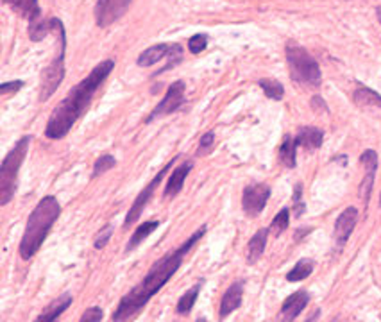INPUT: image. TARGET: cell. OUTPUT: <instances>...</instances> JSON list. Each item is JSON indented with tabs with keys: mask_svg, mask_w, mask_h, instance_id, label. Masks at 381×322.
<instances>
[{
	"mask_svg": "<svg viewBox=\"0 0 381 322\" xmlns=\"http://www.w3.org/2000/svg\"><path fill=\"white\" fill-rule=\"evenodd\" d=\"M206 229H207L206 226H200V228L197 229L186 242H183L178 249L170 251V253L165 254L159 262H156L154 265L149 269L147 276H145L140 283L136 284L131 292L125 294V296L122 297L117 310H115L113 315H111V321L117 322L129 321V318H135L136 315L140 314L142 308H144L145 304H147L170 280H172V276L178 272L179 267L183 265L185 256L190 253V249L206 235Z\"/></svg>",
	"mask_w": 381,
	"mask_h": 322,
	"instance_id": "1",
	"label": "cell"
},
{
	"mask_svg": "<svg viewBox=\"0 0 381 322\" xmlns=\"http://www.w3.org/2000/svg\"><path fill=\"white\" fill-rule=\"evenodd\" d=\"M113 69L115 61L104 59L102 63H98L79 84H76L72 90L68 91L67 97L54 108L52 115H50L49 122H47V138H50V140H61V138H64L72 131L76 122L79 120V118L86 113L88 108H90L93 95L97 93L98 88L104 84L108 76L113 72Z\"/></svg>",
	"mask_w": 381,
	"mask_h": 322,
	"instance_id": "2",
	"label": "cell"
},
{
	"mask_svg": "<svg viewBox=\"0 0 381 322\" xmlns=\"http://www.w3.org/2000/svg\"><path fill=\"white\" fill-rule=\"evenodd\" d=\"M59 215L61 205L52 195H47V197H43L38 205L34 206L29 219H27L22 242H20V256L23 260H30L34 254L38 253L40 247L43 246V242L49 236L54 222L59 219Z\"/></svg>",
	"mask_w": 381,
	"mask_h": 322,
	"instance_id": "3",
	"label": "cell"
},
{
	"mask_svg": "<svg viewBox=\"0 0 381 322\" xmlns=\"http://www.w3.org/2000/svg\"><path fill=\"white\" fill-rule=\"evenodd\" d=\"M285 56H287L288 70H290V79L301 86L319 88L322 83V72L315 59L305 47L295 42H288L285 47Z\"/></svg>",
	"mask_w": 381,
	"mask_h": 322,
	"instance_id": "4",
	"label": "cell"
},
{
	"mask_svg": "<svg viewBox=\"0 0 381 322\" xmlns=\"http://www.w3.org/2000/svg\"><path fill=\"white\" fill-rule=\"evenodd\" d=\"M30 137L20 138L9 154L2 159L0 167V205L6 206L15 197L16 185H18V172L22 163L25 161L27 151H29Z\"/></svg>",
	"mask_w": 381,
	"mask_h": 322,
	"instance_id": "5",
	"label": "cell"
},
{
	"mask_svg": "<svg viewBox=\"0 0 381 322\" xmlns=\"http://www.w3.org/2000/svg\"><path fill=\"white\" fill-rule=\"evenodd\" d=\"M64 52H67V33L63 22L59 23V54H56L52 61L47 64L40 79V103H45L54 95L64 79Z\"/></svg>",
	"mask_w": 381,
	"mask_h": 322,
	"instance_id": "6",
	"label": "cell"
},
{
	"mask_svg": "<svg viewBox=\"0 0 381 322\" xmlns=\"http://www.w3.org/2000/svg\"><path fill=\"white\" fill-rule=\"evenodd\" d=\"M178 158H179V156H176V158L170 159L169 163H166L165 167H163L161 171H159L158 174L154 176V178H152V181L149 183V185L145 186V188L142 190L140 193H138V197L135 199V202H132L131 208H129L127 215H125V220H124V228L125 229L131 228L132 224H135L136 220L140 219V215H142V213H144V208H145V206H147V202L151 201L152 195H154L156 186H158L159 183L163 181V178H165V176H166V172H169L170 168L174 167V163H176V161H178Z\"/></svg>",
	"mask_w": 381,
	"mask_h": 322,
	"instance_id": "7",
	"label": "cell"
},
{
	"mask_svg": "<svg viewBox=\"0 0 381 322\" xmlns=\"http://www.w3.org/2000/svg\"><path fill=\"white\" fill-rule=\"evenodd\" d=\"M186 103V86L183 81H176L169 86L165 97L159 100L158 106L152 110V113L149 115V118L145 122H152L159 117H166V115H172Z\"/></svg>",
	"mask_w": 381,
	"mask_h": 322,
	"instance_id": "8",
	"label": "cell"
},
{
	"mask_svg": "<svg viewBox=\"0 0 381 322\" xmlns=\"http://www.w3.org/2000/svg\"><path fill=\"white\" fill-rule=\"evenodd\" d=\"M132 0H97L95 6V22L101 29H106L111 23L120 20L131 8Z\"/></svg>",
	"mask_w": 381,
	"mask_h": 322,
	"instance_id": "9",
	"label": "cell"
},
{
	"mask_svg": "<svg viewBox=\"0 0 381 322\" xmlns=\"http://www.w3.org/2000/svg\"><path fill=\"white\" fill-rule=\"evenodd\" d=\"M268 197H271V186L265 183L249 185L241 193V208L249 217H258L267 206Z\"/></svg>",
	"mask_w": 381,
	"mask_h": 322,
	"instance_id": "10",
	"label": "cell"
},
{
	"mask_svg": "<svg viewBox=\"0 0 381 322\" xmlns=\"http://www.w3.org/2000/svg\"><path fill=\"white\" fill-rule=\"evenodd\" d=\"M356 222H358V209H356L355 206H349V208H346L340 213L335 222V233H333L336 249H342V247L348 243L353 231H355Z\"/></svg>",
	"mask_w": 381,
	"mask_h": 322,
	"instance_id": "11",
	"label": "cell"
},
{
	"mask_svg": "<svg viewBox=\"0 0 381 322\" xmlns=\"http://www.w3.org/2000/svg\"><path fill=\"white\" fill-rule=\"evenodd\" d=\"M360 163L365 168V178H363L362 185H360V197H362L363 205H369L370 199V190L374 185V176H376L377 168V154L373 149H367L362 156H360Z\"/></svg>",
	"mask_w": 381,
	"mask_h": 322,
	"instance_id": "12",
	"label": "cell"
},
{
	"mask_svg": "<svg viewBox=\"0 0 381 322\" xmlns=\"http://www.w3.org/2000/svg\"><path fill=\"white\" fill-rule=\"evenodd\" d=\"M309 303V294L306 290H297L292 296H288L285 299L283 306H281L280 311V318L281 321H295L299 315L302 314L306 306Z\"/></svg>",
	"mask_w": 381,
	"mask_h": 322,
	"instance_id": "13",
	"label": "cell"
},
{
	"mask_svg": "<svg viewBox=\"0 0 381 322\" xmlns=\"http://www.w3.org/2000/svg\"><path fill=\"white\" fill-rule=\"evenodd\" d=\"M244 287H246V281H234L229 288L224 294L222 301H220V310L219 315L220 318H226L227 315L233 314L234 310L241 306V297H244Z\"/></svg>",
	"mask_w": 381,
	"mask_h": 322,
	"instance_id": "14",
	"label": "cell"
},
{
	"mask_svg": "<svg viewBox=\"0 0 381 322\" xmlns=\"http://www.w3.org/2000/svg\"><path fill=\"white\" fill-rule=\"evenodd\" d=\"M4 4L18 13L22 18L29 20V25H34L42 20V8L38 0H4Z\"/></svg>",
	"mask_w": 381,
	"mask_h": 322,
	"instance_id": "15",
	"label": "cell"
},
{
	"mask_svg": "<svg viewBox=\"0 0 381 322\" xmlns=\"http://www.w3.org/2000/svg\"><path fill=\"white\" fill-rule=\"evenodd\" d=\"M193 168L192 161H185V163L179 165L178 168H174V172L170 174L169 183L165 186V192H163V199H174L179 192L183 190L185 185V179L188 178L190 171Z\"/></svg>",
	"mask_w": 381,
	"mask_h": 322,
	"instance_id": "16",
	"label": "cell"
},
{
	"mask_svg": "<svg viewBox=\"0 0 381 322\" xmlns=\"http://www.w3.org/2000/svg\"><path fill=\"white\" fill-rule=\"evenodd\" d=\"M324 142V131L319 127H301L295 134V144L306 151H317Z\"/></svg>",
	"mask_w": 381,
	"mask_h": 322,
	"instance_id": "17",
	"label": "cell"
},
{
	"mask_svg": "<svg viewBox=\"0 0 381 322\" xmlns=\"http://www.w3.org/2000/svg\"><path fill=\"white\" fill-rule=\"evenodd\" d=\"M268 233H271V228H261L258 229L253 235V238L249 240V246H247V263H256L265 253V247H267V240H268Z\"/></svg>",
	"mask_w": 381,
	"mask_h": 322,
	"instance_id": "18",
	"label": "cell"
},
{
	"mask_svg": "<svg viewBox=\"0 0 381 322\" xmlns=\"http://www.w3.org/2000/svg\"><path fill=\"white\" fill-rule=\"evenodd\" d=\"M170 47H172V43H158V45L149 47L147 50H144V52L138 56V67H142V69L154 67L156 63H159V61L169 56Z\"/></svg>",
	"mask_w": 381,
	"mask_h": 322,
	"instance_id": "19",
	"label": "cell"
},
{
	"mask_svg": "<svg viewBox=\"0 0 381 322\" xmlns=\"http://www.w3.org/2000/svg\"><path fill=\"white\" fill-rule=\"evenodd\" d=\"M72 296H68V294H64V296L57 297V299H54L52 303L49 304V306L45 308V310L42 311V315L38 317V322H52L56 321L59 315H63L64 311L70 308V304H72Z\"/></svg>",
	"mask_w": 381,
	"mask_h": 322,
	"instance_id": "20",
	"label": "cell"
},
{
	"mask_svg": "<svg viewBox=\"0 0 381 322\" xmlns=\"http://www.w3.org/2000/svg\"><path fill=\"white\" fill-rule=\"evenodd\" d=\"M353 99H355V103L358 104L360 108H365V110H381V95L376 93L374 90H370V88L363 86V84H360L358 88H356L355 95H353Z\"/></svg>",
	"mask_w": 381,
	"mask_h": 322,
	"instance_id": "21",
	"label": "cell"
},
{
	"mask_svg": "<svg viewBox=\"0 0 381 322\" xmlns=\"http://www.w3.org/2000/svg\"><path fill=\"white\" fill-rule=\"evenodd\" d=\"M158 228H159L158 220H147V222H144L142 226H138V228L135 229V233H132L131 238H129L127 246H125V253L135 251L136 247L140 246V243H144V240L147 238L149 235H152Z\"/></svg>",
	"mask_w": 381,
	"mask_h": 322,
	"instance_id": "22",
	"label": "cell"
},
{
	"mask_svg": "<svg viewBox=\"0 0 381 322\" xmlns=\"http://www.w3.org/2000/svg\"><path fill=\"white\" fill-rule=\"evenodd\" d=\"M297 147L299 145L295 144V138L287 134L280 147V161L287 168H295V165H297Z\"/></svg>",
	"mask_w": 381,
	"mask_h": 322,
	"instance_id": "23",
	"label": "cell"
},
{
	"mask_svg": "<svg viewBox=\"0 0 381 322\" xmlns=\"http://www.w3.org/2000/svg\"><path fill=\"white\" fill-rule=\"evenodd\" d=\"M314 269H315L314 260H309V258H302V260H299V262L295 263L294 269H292L290 272L287 274V281H290V283H299V281H305L306 277L312 276Z\"/></svg>",
	"mask_w": 381,
	"mask_h": 322,
	"instance_id": "24",
	"label": "cell"
},
{
	"mask_svg": "<svg viewBox=\"0 0 381 322\" xmlns=\"http://www.w3.org/2000/svg\"><path fill=\"white\" fill-rule=\"evenodd\" d=\"M200 287H203V281L197 284H193L190 290H186L185 296H181V299L178 301V306H176V311H178L179 315H186L192 311L193 304H195L197 297H199V294H200Z\"/></svg>",
	"mask_w": 381,
	"mask_h": 322,
	"instance_id": "25",
	"label": "cell"
},
{
	"mask_svg": "<svg viewBox=\"0 0 381 322\" xmlns=\"http://www.w3.org/2000/svg\"><path fill=\"white\" fill-rule=\"evenodd\" d=\"M258 86L263 90V93L267 95L268 99L272 100H281L285 95V88L280 81L275 79H260L258 81Z\"/></svg>",
	"mask_w": 381,
	"mask_h": 322,
	"instance_id": "26",
	"label": "cell"
},
{
	"mask_svg": "<svg viewBox=\"0 0 381 322\" xmlns=\"http://www.w3.org/2000/svg\"><path fill=\"white\" fill-rule=\"evenodd\" d=\"M288 224H290V209L283 208L274 219H272L271 229L274 231L275 236H280L285 229H288Z\"/></svg>",
	"mask_w": 381,
	"mask_h": 322,
	"instance_id": "27",
	"label": "cell"
},
{
	"mask_svg": "<svg viewBox=\"0 0 381 322\" xmlns=\"http://www.w3.org/2000/svg\"><path fill=\"white\" fill-rule=\"evenodd\" d=\"M115 165H117V161H115V158L111 154L101 156V158H98L97 161H95L93 174H91V176H93V178H97V176L104 174V172H108L110 168H113Z\"/></svg>",
	"mask_w": 381,
	"mask_h": 322,
	"instance_id": "28",
	"label": "cell"
},
{
	"mask_svg": "<svg viewBox=\"0 0 381 322\" xmlns=\"http://www.w3.org/2000/svg\"><path fill=\"white\" fill-rule=\"evenodd\" d=\"M292 205H294V215L301 217L302 213L306 212V205L305 201H302V185L301 183H297L294 188V197H292Z\"/></svg>",
	"mask_w": 381,
	"mask_h": 322,
	"instance_id": "29",
	"label": "cell"
},
{
	"mask_svg": "<svg viewBox=\"0 0 381 322\" xmlns=\"http://www.w3.org/2000/svg\"><path fill=\"white\" fill-rule=\"evenodd\" d=\"M207 47V36L206 35H193L188 40V50L192 54H200Z\"/></svg>",
	"mask_w": 381,
	"mask_h": 322,
	"instance_id": "30",
	"label": "cell"
},
{
	"mask_svg": "<svg viewBox=\"0 0 381 322\" xmlns=\"http://www.w3.org/2000/svg\"><path fill=\"white\" fill-rule=\"evenodd\" d=\"M213 147H215V133H213V131H207V133L203 134V138L199 140V151H197V154L199 156L207 154Z\"/></svg>",
	"mask_w": 381,
	"mask_h": 322,
	"instance_id": "31",
	"label": "cell"
},
{
	"mask_svg": "<svg viewBox=\"0 0 381 322\" xmlns=\"http://www.w3.org/2000/svg\"><path fill=\"white\" fill-rule=\"evenodd\" d=\"M111 235H113V226H110V224H108L106 228L101 229V233H98L97 238H95V242H93L95 249H102V247H106V243L110 242Z\"/></svg>",
	"mask_w": 381,
	"mask_h": 322,
	"instance_id": "32",
	"label": "cell"
},
{
	"mask_svg": "<svg viewBox=\"0 0 381 322\" xmlns=\"http://www.w3.org/2000/svg\"><path fill=\"white\" fill-rule=\"evenodd\" d=\"M102 310L98 306H91V308H88L86 311H84L83 314V317H81V321L83 322H98V321H102Z\"/></svg>",
	"mask_w": 381,
	"mask_h": 322,
	"instance_id": "33",
	"label": "cell"
},
{
	"mask_svg": "<svg viewBox=\"0 0 381 322\" xmlns=\"http://www.w3.org/2000/svg\"><path fill=\"white\" fill-rule=\"evenodd\" d=\"M22 86H23L22 81H15V83H4L2 86H0V93L8 95L9 91H18Z\"/></svg>",
	"mask_w": 381,
	"mask_h": 322,
	"instance_id": "34",
	"label": "cell"
},
{
	"mask_svg": "<svg viewBox=\"0 0 381 322\" xmlns=\"http://www.w3.org/2000/svg\"><path fill=\"white\" fill-rule=\"evenodd\" d=\"M312 106H314L315 111H329L322 97H314V99H312Z\"/></svg>",
	"mask_w": 381,
	"mask_h": 322,
	"instance_id": "35",
	"label": "cell"
},
{
	"mask_svg": "<svg viewBox=\"0 0 381 322\" xmlns=\"http://www.w3.org/2000/svg\"><path fill=\"white\" fill-rule=\"evenodd\" d=\"M306 233H312V228H302V231H297V233H295V240L302 238V236H305Z\"/></svg>",
	"mask_w": 381,
	"mask_h": 322,
	"instance_id": "36",
	"label": "cell"
},
{
	"mask_svg": "<svg viewBox=\"0 0 381 322\" xmlns=\"http://www.w3.org/2000/svg\"><path fill=\"white\" fill-rule=\"evenodd\" d=\"M376 15H377V20H380V23H381V6L376 9Z\"/></svg>",
	"mask_w": 381,
	"mask_h": 322,
	"instance_id": "37",
	"label": "cell"
},
{
	"mask_svg": "<svg viewBox=\"0 0 381 322\" xmlns=\"http://www.w3.org/2000/svg\"><path fill=\"white\" fill-rule=\"evenodd\" d=\"M380 206H381V195H380Z\"/></svg>",
	"mask_w": 381,
	"mask_h": 322,
	"instance_id": "38",
	"label": "cell"
}]
</instances>
